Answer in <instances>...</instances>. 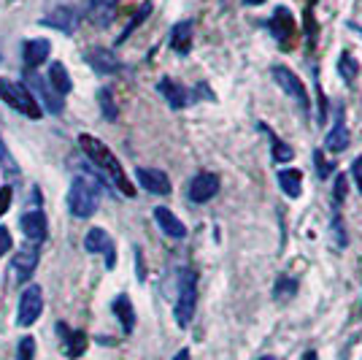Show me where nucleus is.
I'll use <instances>...</instances> for the list:
<instances>
[{"label": "nucleus", "mask_w": 362, "mask_h": 360, "mask_svg": "<svg viewBox=\"0 0 362 360\" xmlns=\"http://www.w3.org/2000/svg\"><path fill=\"white\" fill-rule=\"evenodd\" d=\"M97 100H100V109H103V116L106 119H116V106H114V98H111V93L103 87L100 93H97Z\"/></svg>", "instance_id": "29"}, {"label": "nucleus", "mask_w": 362, "mask_h": 360, "mask_svg": "<svg viewBox=\"0 0 362 360\" xmlns=\"http://www.w3.org/2000/svg\"><path fill=\"white\" fill-rule=\"evenodd\" d=\"M303 360H316V352H314V349H308V352L303 355Z\"/></svg>", "instance_id": "39"}, {"label": "nucleus", "mask_w": 362, "mask_h": 360, "mask_svg": "<svg viewBox=\"0 0 362 360\" xmlns=\"http://www.w3.org/2000/svg\"><path fill=\"white\" fill-rule=\"evenodd\" d=\"M78 147L84 149V154H87V157H90V160L95 163L97 168L103 171V173H106V176H109L111 182H114L122 195L133 198V195H135V187L130 185V179L125 176V171H122V163L116 160V154L111 149H109V147H106V144H103L100 138H95V135H87V133H81V135H78Z\"/></svg>", "instance_id": "1"}, {"label": "nucleus", "mask_w": 362, "mask_h": 360, "mask_svg": "<svg viewBox=\"0 0 362 360\" xmlns=\"http://www.w3.org/2000/svg\"><path fill=\"white\" fill-rule=\"evenodd\" d=\"M84 249H87V252H106V268H114L116 265L114 241L109 239V233H106L103 227H92V230L84 236Z\"/></svg>", "instance_id": "9"}, {"label": "nucleus", "mask_w": 362, "mask_h": 360, "mask_svg": "<svg viewBox=\"0 0 362 360\" xmlns=\"http://www.w3.org/2000/svg\"><path fill=\"white\" fill-rule=\"evenodd\" d=\"M100 206V187L90 176H76L71 182V192H68V208L71 214L78 220H87L92 217Z\"/></svg>", "instance_id": "2"}, {"label": "nucleus", "mask_w": 362, "mask_h": 360, "mask_svg": "<svg viewBox=\"0 0 362 360\" xmlns=\"http://www.w3.org/2000/svg\"><path fill=\"white\" fill-rule=\"evenodd\" d=\"M197 309V274L192 268H181L179 271V298H176V322L179 328H187L195 317Z\"/></svg>", "instance_id": "3"}, {"label": "nucleus", "mask_w": 362, "mask_h": 360, "mask_svg": "<svg viewBox=\"0 0 362 360\" xmlns=\"http://www.w3.org/2000/svg\"><path fill=\"white\" fill-rule=\"evenodd\" d=\"M20 225L30 241H41V239H46V214L39 211V208H36V211L22 214Z\"/></svg>", "instance_id": "15"}, {"label": "nucleus", "mask_w": 362, "mask_h": 360, "mask_svg": "<svg viewBox=\"0 0 362 360\" xmlns=\"http://www.w3.org/2000/svg\"><path fill=\"white\" fill-rule=\"evenodd\" d=\"M41 22L49 25V27H55V30H60V33H76L78 14H76V8H71V6H60V8H55L49 17L41 19Z\"/></svg>", "instance_id": "12"}, {"label": "nucleus", "mask_w": 362, "mask_h": 360, "mask_svg": "<svg viewBox=\"0 0 362 360\" xmlns=\"http://www.w3.org/2000/svg\"><path fill=\"white\" fill-rule=\"evenodd\" d=\"M60 333L65 336V355L68 358H78L87 349V333L84 331H68L65 325H60Z\"/></svg>", "instance_id": "23"}, {"label": "nucleus", "mask_w": 362, "mask_h": 360, "mask_svg": "<svg viewBox=\"0 0 362 360\" xmlns=\"http://www.w3.org/2000/svg\"><path fill=\"white\" fill-rule=\"evenodd\" d=\"M33 355H36V339L25 336L20 341V349H17V360H33Z\"/></svg>", "instance_id": "31"}, {"label": "nucleus", "mask_w": 362, "mask_h": 360, "mask_svg": "<svg viewBox=\"0 0 362 360\" xmlns=\"http://www.w3.org/2000/svg\"><path fill=\"white\" fill-rule=\"evenodd\" d=\"M135 179L138 185L152 192V195H171V179L165 176V171L157 168H138L135 171Z\"/></svg>", "instance_id": "10"}, {"label": "nucleus", "mask_w": 362, "mask_h": 360, "mask_svg": "<svg viewBox=\"0 0 362 360\" xmlns=\"http://www.w3.org/2000/svg\"><path fill=\"white\" fill-rule=\"evenodd\" d=\"M36 265H39V246H25V249H20V255L14 258V263H11V274H17V279L25 282V279H30Z\"/></svg>", "instance_id": "14"}, {"label": "nucleus", "mask_w": 362, "mask_h": 360, "mask_svg": "<svg viewBox=\"0 0 362 360\" xmlns=\"http://www.w3.org/2000/svg\"><path fill=\"white\" fill-rule=\"evenodd\" d=\"M295 293H298V282H295L292 276H279V282H276V290H273L276 301H286V298H292Z\"/></svg>", "instance_id": "28"}, {"label": "nucleus", "mask_w": 362, "mask_h": 360, "mask_svg": "<svg viewBox=\"0 0 362 360\" xmlns=\"http://www.w3.org/2000/svg\"><path fill=\"white\" fill-rule=\"evenodd\" d=\"M244 3H246V6H263L265 0H244Z\"/></svg>", "instance_id": "40"}, {"label": "nucleus", "mask_w": 362, "mask_h": 360, "mask_svg": "<svg viewBox=\"0 0 362 360\" xmlns=\"http://www.w3.org/2000/svg\"><path fill=\"white\" fill-rule=\"evenodd\" d=\"M267 30H270V36L279 41V46L286 49V46H289V41H292V36H295V19H292V14H289V8L279 6V8L273 11L270 22H267Z\"/></svg>", "instance_id": "7"}, {"label": "nucleus", "mask_w": 362, "mask_h": 360, "mask_svg": "<svg viewBox=\"0 0 362 360\" xmlns=\"http://www.w3.org/2000/svg\"><path fill=\"white\" fill-rule=\"evenodd\" d=\"M111 309H114L116 320L122 322V331L125 333H133L135 328V312H133V303L127 295H116L114 303H111Z\"/></svg>", "instance_id": "22"}, {"label": "nucleus", "mask_w": 362, "mask_h": 360, "mask_svg": "<svg viewBox=\"0 0 362 360\" xmlns=\"http://www.w3.org/2000/svg\"><path fill=\"white\" fill-rule=\"evenodd\" d=\"M279 185H281V189L289 198H300V192H303V173L298 168L279 171Z\"/></svg>", "instance_id": "24"}, {"label": "nucleus", "mask_w": 362, "mask_h": 360, "mask_svg": "<svg viewBox=\"0 0 362 360\" xmlns=\"http://www.w3.org/2000/svg\"><path fill=\"white\" fill-rule=\"evenodd\" d=\"M0 100L6 106H11L14 112H22L25 116H30V119H39L43 114V109L36 103V98L30 95V90L25 84H17V81L3 79V76H0Z\"/></svg>", "instance_id": "4"}, {"label": "nucleus", "mask_w": 362, "mask_h": 360, "mask_svg": "<svg viewBox=\"0 0 362 360\" xmlns=\"http://www.w3.org/2000/svg\"><path fill=\"white\" fill-rule=\"evenodd\" d=\"M216 192H219V176L211 171L197 173L190 182V201H195V204H209Z\"/></svg>", "instance_id": "8"}, {"label": "nucleus", "mask_w": 362, "mask_h": 360, "mask_svg": "<svg viewBox=\"0 0 362 360\" xmlns=\"http://www.w3.org/2000/svg\"><path fill=\"white\" fill-rule=\"evenodd\" d=\"M116 14V0H92L90 3V19L97 27H109Z\"/></svg>", "instance_id": "20"}, {"label": "nucleus", "mask_w": 362, "mask_h": 360, "mask_svg": "<svg viewBox=\"0 0 362 360\" xmlns=\"http://www.w3.org/2000/svg\"><path fill=\"white\" fill-rule=\"evenodd\" d=\"M338 71H341V76H343V81H354L357 79V74H360V68H357V60L349 55V52H343L341 55V60H338Z\"/></svg>", "instance_id": "27"}, {"label": "nucleus", "mask_w": 362, "mask_h": 360, "mask_svg": "<svg viewBox=\"0 0 362 360\" xmlns=\"http://www.w3.org/2000/svg\"><path fill=\"white\" fill-rule=\"evenodd\" d=\"M8 249H11V233H8V227L0 225V258H3Z\"/></svg>", "instance_id": "36"}, {"label": "nucleus", "mask_w": 362, "mask_h": 360, "mask_svg": "<svg viewBox=\"0 0 362 360\" xmlns=\"http://www.w3.org/2000/svg\"><path fill=\"white\" fill-rule=\"evenodd\" d=\"M87 62L95 68L97 74H119V60H116L109 49H90L87 52Z\"/></svg>", "instance_id": "18"}, {"label": "nucleus", "mask_w": 362, "mask_h": 360, "mask_svg": "<svg viewBox=\"0 0 362 360\" xmlns=\"http://www.w3.org/2000/svg\"><path fill=\"white\" fill-rule=\"evenodd\" d=\"M154 222L160 225V230L168 236V239H184L187 236V227H184V222L173 214L171 208H165V206H157L154 208Z\"/></svg>", "instance_id": "11"}, {"label": "nucleus", "mask_w": 362, "mask_h": 360, "mask_svg": "<svg viewBox=\"0 0 362 360\" xmlns=\"http://www.w3.org/2000/svg\"><path fill=\"white\" fill-rule=\"evenodd\" d=\"M157 90L171 103V109H184V106H187V90H184L181 84H176L173 79H168V76H162V79L157 81Z\"/></svg>", "instance_id": "17"}, {"label": "nucleus", "mask_w": 362, "mask_h": 360, "mask_svg": "<svg viewBox=\"0 0 362 360\" xmlns=\"http://www.w3.org/2000/svg\"><path fill=\"white\" fill-rule=\"evenodd\" d=\"M346 195H349V179H346V173H338V176H335V192H333V204H335V206H341L343 201H346Z\"/></svg>", "instance_id": "30"}, {"label": "nucleus", "mask_w": 362, "mask_h": 360, "mask_svg": "<svg viewBox=\"0 0 362 360\" xmlns=\"http://www.w3.org/2000/svg\"><path fill=\"white\" fill-rule=\"evenodd\" d=\"M314 160H316V171H319V176L327 179V176H330V171H333V166H330V163H324V157H322V152L319 149L314 152Z\"/></svg>", "instance_id": "34"}, {"label": "nucleus", "mask_w": 362, "mask_h": 360, "mask_svg": "<svg viewBox=\"0 0 362 360\" xmlns=\"http://www.w3.org/2000/svg\"><path fill=\"white\" fill-rule=\"evenodd\" d=\"M43 312V293H41L39 284H30L20 298V309H17V325L22 328H30L33 322L41 317Z\"/></svg>", "instance_id": "6"}, {"label": "nucleus", "mask_w": 362, "mask_h": 360, "mask_svg": "<svg viewBox=\"0 0 362 360\" xmlns=\"http://www.w3.org/2000/svg\"><path fill=\"white\" fill-rule=\"evenodd\" d=\"M173 360H192L190 349H181V352H176V358H173Z\"/></svg>", "instance_id": "38"}, {"label": "nucleus", "mask_w": 362, "mask_h": 360, "mask_svg": "<svg viewBox=\"0 0 362 360\" xmlns=\"http://www.w3.org/2000/svg\"><path fill=\"white\" fill-rule=\"evenodd\" d=\"M351 179H354V185H357V189H360V195H362V157H357V160L351 163Z\"/></svg>", "instance_id": "35"}, {"label": "nucleus", "mask_w": 362, "mask_h": 360, "mask_svg": "<svg viewBox=\"0 0 362 360\" xmlns=\"http://www.w3.org/2000/svg\"><path fill=\"white\" fill-rule=\"evenodd\" d=\"M0 168L6 171V173H8V176H14V173H17V163H14V157H11V154H8V149H6V144H3V141H0Z\"/></svg>", "instance_id": "33"}, {"label": "nucleus", "mask_w": 362, "mask_h": 360, "mask_svg": "<svg viewBox=\"0 0 362 360\" xmlns=\"http://www.w3.org/2000/svg\"><path fill=\"white\" fill-rule=\"evenodd\" d=\"M49 84H52V90L57 95H68L74 90L71 76H68V71H65L62 62H52V65H49Z\"/></svg>", "instance_id": "25"}, {"label": "nucleus", "mask_w": 362, "mask_h": 360, "mask_svg": "<svg viewBox=\"0 0 362 360\" xmlns=\"http://www.w3.org/2000/svg\"><path fill=\"white\" fill-rule=\"evenodd\" d=\"M192 46V22L190 19H184V22H179V25H173L171 30V49L173 52H179V55H187Z\"/></svg>", "instance_id": "21"}, {"label": "nucleus", "mask_w": 362, "mask_h": 360, "mask_svg": "<svg viewBox=\"0 0 362 360\" xmlns=\"http://www.w3.org/2000/svg\"><path fill=\"white\" fill-rule=\"evenodd\" d=\"M260 131H263L267 135V141H270V147H273V160H276V163H289V160L295 157V149H292L289 144H284V141H281V138H279L276 133L267 128L265 122L260 125Z\"/></svg>", "instance_id": "26"}, {"label": "nucleus", "mask_w": 362, "mask_h": 360, "mask_svg": "<svg viewBox=\"0 0 362 360\" xmlns=\"http://www.w3.org/2000/svg\"><path fill=\"white\" fill-rule=\"evenodd\" d=\"M149 11H152V3H146V6H141V11H138V14H135V17H133V22L127 25V30H125V33L119 36V44H122V41H125V38L130 36V33H133L135 27H138V25L144 22V17H149Z\"/></svg>", "instance_id": "32"}, {"label": "nucleus", "mask_w": 362, "mask_h": 360, "mask_svg": "<svg viewBox=\"0 0 362 360\" xmlns=\"http://www.w3.org/2000/svg\"><path fill=\"white\" fill-rule=\"evenodd\" d=\"M11 206V187H0V217Z\"/></svg>", "instance_id": "37"}, {"label": "nucleus", "mask_w": 362, "mask_h": 360, "mask_svg": "<svg viewBox=\"0 0 362 360\" xmlns=\"http://www.w3.org/2000/svg\"><path fill=\"white\" fill-rule=\"evenodd\" d=\"M49 55H52V44L46 38H30V41H25V62L30 68L41 65Z\"/></svg>", "instance_id": "19"}, {"label": "nucleus", "mask_w": 362, "mask_h": 360, "mask_svg": "<svg viewBox=\"0 0 362 360\" xmlns=\"http://www.w3.org/2000/svg\"><path fill=\"white\" fill-rule=\"evenodd\" d=\"M260 360H276V358H273V355H265V358H260Z\"/></svg>", "instance_id": "41"}, {"label": "nucleus", "mask_w": 362, "mask_h": 360, "mask_svg": "<svg viewBox=\"0 0 362 360\" xmlns=\"http://www.w3.org/2000/svg\"><path fill=\"white\" fill-rule=\"evenodd\" d=\"M324 149L327 152H343L349 149V128H346V122H343V112L338 109V119H335V125H333V131L327 133V138H324Z\"/></svg>", "instance_id": "16"}, {"label": "nucleus", "mask_w": 362, "mask_h": 360, "mask_svg": "<svg viewBox=\"0 0 362 360\" xmlns=\"http://www.w3.org/2000/svg\"><path fill=\"white\" fill-rule=\"evenodd\" d=\"M270 74H273V81H276V84H279V87L292 98V100H298V103H300V109H303L305 114L311 112V100H308V93H305V84L298 79L295 71H289V68H284V65H276Z\"/></svg>", "instance_id": "5"}, {"label": "nucleus", "mask_w": 362, "mask_h": 360, "mask_svg": "<svg viewBox=\"0 0 362 360\" xmlns=\"http://www.w3.org/2000/svg\"><path fill=\"white\" fill-rule=\"evenodd\" d=\"M27 81H30V87L41 95V100H43V106L49 109L52 114H60L62 112V95H57L52 87H49V81H43L39 74H27Z\"/></svg>", "instance_id": "13"}]
</instances>
